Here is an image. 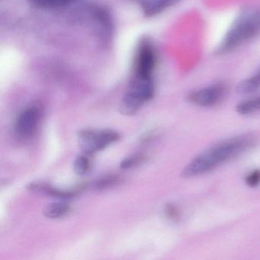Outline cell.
Listing matches in <instances>:
<instances>
[{
  "instance_id": "1",
  "label": "cell",
  "mask_w": 260,
  "mask_h": 260,
  "mask_svg": "<svg viewBox=\"0 0 260 260\" xmlns=\"http://www.w3.org/2000/svg\"><path fill=\"white\" fill-rule=\"evenodd\" d=\"M156 62L157 55L153 44H140L135 54L132 78L120 105L121 115H135L144 103L153 98L155 92L153 74Z\"/></svg>"
},
{
  "instance_id": "2",
  "label": "cell",
  "mask_w": 260,
  "mask_h": 260,
  "mask_svg": "<svg viewBox=\"0 0 260 260\" xmlns=\"http://www.w3.org/2000/svg\"><path fill=\"white\" fill-rule=\"evenodd\" d=\"M253 144L254 138L249 135H243L223 141L194 158L184 168L182 176L191 178L208 173L244 153Z\"/></svg>"
},
{
  "instance_id": "3",
  "label": "cell",
  "mask_w": 260,
  "mask_h": 260,
  "mask_svg": "<svg viewBox=\"0 0 260 260\" xmlns=\"http://www.w3.org/2000/svg\"><path fill=\"white\" fill-rule=\"evenodd\" d=\"M259 34L260 9L246 10L230 27L215 50L216 54L223 55L231 53Z\"/></svg>"
},
{
  "instance_id": "4",
  "label": "cell",
  "mask_w": 260,
  "mask_h": 260,
  "mask_svg": "<svg viewBox=\"0 0 260 260\" xmlns=\"http://www.w3.org/2000/svg\"><path fill=\"white\" fill-rule=\"evenodd\" d=\"M80 148L86 155H92L120 139L118 132L112 130L83 129L78 132Z\"/></svg>"
},
{
  "instance_id": "5",
  "label": "cell",
  "mask_w": 260,
  "mask_h": 260,
  "mask_svg": "<svg viewBox=\"0 0 260 260\" xmlns=\"http://www.w3.org/2000/svg\"><path fill=\"white\" fill-rule=\"evenodd\" d=\"M228 93V86L221 83L211 85L188 94L190 103L201 107H212L224 100Z\"/></svg>"
},
{
  "instance_id": "6",
  "label": "cell",
  "mask_w": 260,
  "mask_h": 260,
  "mask_svg": "<svg viewBox=\"0 0 260 260\" xmlns=\"http://www.w3.org/2000/svg\"><path fill=\"white\" fill-rule=\"evenodd\" d=\"M41 113L39 108L31 106L21 112L15 124V132L22 139L32 138L37 130Z\"/></svg>"
},
{
  "instance_id": "7",
  "label": "cell",
  "mask_w": 260,
  "mask_h": 260,
  "mask_svg": "<svg viewBox=\"0 0 260 260\" xmlns=\"http://www.w3.org/2000/svg\"><path fill=\"white\" fill-rule=\"evenodd\" d=\"M27 188L30 191H39V192H43L48 196H52L54 198H58V199H71L74 197L77 192L74 191H63V190L58 189V188H54L48 184L45 183H31L27 186Z\"/></svg>"
},
{
  "instance_id": "8",
  "label": "cell",
  "mask_w": 260,
  "mask_h": 260,
  "mask_svg": "<svg viewBox=\"0 0 260 260\" xmlns=\"http://www.w3.org/2000/svg\"><path fill=\"white\" fill-rule=\"evenodd\" d=\"M177 2H179V0H147L144 9L148 14H158L166 9L175 5Z\"/></svg>"
},
{
  "instance_id": "9",
  "label": "cell",
  "mask_w": 260,
  "mask_h": 260,
  "mask_svg": "<svg viewBox=\"0 0 260 260\" xmlns=\"http://www.w3.org/2000/svg\"><path fill=\"white\" fill-rule=\"evenodd\" d=\"M260 89V70L249 78L246 79L239 83L237 91L240 94H249Z\"/></svg>"
},
{
  "instance_id": "10",
  "label": "cell",
  "mask_w": 260,
  "mask_h": 260,
  "mask_svg": "<svg viewBox=\"0 0 260 260\" xmlns=\"http://www.w3.org/2000/svg\"><path fill=\"white\" fill-rule=\"evenodd\" d=\"M70 211V205L65 202H54L45 208L44 214L50 219L63 217Z\"/></svg>"
},
{
  "instance_id": "11",
  "label": "cell",
  "mask_w": 260,
  "mask_h": 260,
  "mask_svg": "<svg viewBox=\"0 0 260 260\" xmlns=\"http://www.w3.org/2000/svg\"><path fill=\"white\" fill-rule=\"evenodd\" d=\"M258 111H260V96L242 102L237 106V112L240 115H249Z\"/></svg>"
},
{
  "instance_id": "12",
  "label": "cell",
  "mask_w": 260,
  "mask_h": 260,
  "mask_svg": "<svg viewBox=\"0 0 260 260\" xmlns=\"http://www.w3.org/2000/svg\"><path fill=\"white\" fill-rule=\"evenodd\" d=\"M121 179L118 176H107L99 179L95 184L97 190H106L111 187L118 185Z\"/></svg>"
},
{
  "instance_id": "13",
  "label": "cell",
  "mask_w": 260,
  "mask_h": 260,
  "mask_svg": "<svg viewBox=\"0 0 260 260\" xmlns=\"http://www.w3.org/2000/svg\"><path fill=\"white\" fill-rule=\"evenodd\" d=\"M146 156L142 154L134 155V156H129L125 158L121 161L120 164V167L122 170H129V169L133 168L142 164L145 161Z\"/></svg>"
},
{
  "instance_id": "14",
  "label": "cell",
  "mask_w": 260,
  "mask_h": 260,
  "mask_svg": "<svg viewBox=\"0 0 260 260\" xmlns=\"http://www.w3.org/2000/svg\"><path fill=\"white\" fill-rule=\"evenodd\" d=\"M89 160L86 156H80L74 162V172L79 176H83L87 173L89 169Z\"/></svg>"
},
{
  "instance_id": "15",
  "label": "cell",
  "mask_w": 260,
  "mask_h": 260,
  "mask_svg": "<svg viewBox=\"0 0 260 260\" xmlns=\"http://www.w3.org/2000/svg\"><path fill=\"white\" fill-rule=\"evenodd\" d=\"M33 2L44 8H57L67 5L71 0H32Z\"/></svg>"
},
{
  "instance_id": "16",
  "label": "cell",
  "mask_w": 260,
  "mask_h": 260,
  "mask_svg": "<svg viewBox=\"0 0 260 260\" xmlns=\"http://www.w3.org/2000/svg\"><path fill=\"white\" fill-rule=\"evenodd\" d=\"M246 182L249 186L256 187L260 184V170L251 172L246 178Z\"/></svg>"
},
{
  "instance_id": "17",
  "label": "cell",
  "mask_w": 260,
  "mask_h": 260,
  "mask_svg": "<svg viewBox=\"0 0 260 260\" xmlns=\"http://www.w3.org/2000/svg\"><path fill=\"white\" fill-rule=\"evenodd\" d=\"M166 214L167 217L172 220H176L179 218V212L178 208L173 205H167L166 207Z\"/></svg>"
}]
</instances>
